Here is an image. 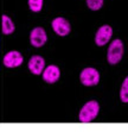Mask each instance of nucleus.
<instances>
[{
    "label": "nucleus",
    "mask_w": 128,
    "mask_h": 132,
    "mask_svg": "<svg viewBox=\"0 0 128 132\" xmlns=\"http://www.w3.org/2000/svg\"><path fill=\"white\" fill-rule=\"evenodd\" d=\"M79 80L83 83V86L87 87H92V86H96L100 81V74L95 68L88 67L84 68L81 74H79Z\"/></svg>",
    "instance_id": "3"
},
{
    "label": "nucleus",
    "mask_w": 128,
    "mask_h": 132,
    "mask_svg": "<svg viewBox=\"0 0 128 132\" xmlns=\"http://www.w3.org/2000/svg\"><path fill=\"white\" fill-rule=\"evenodd\" d=\"M123 56V43L121 39H114L108 48L107 60L110 64H116L121 61Z\"/></svg>",
    "instance_id": "2"
},
{
    "label": "nucleus",
    "mask_w": 128,
    "mask_h": 132,
    "mask_svg": "<svg viewBox=\"0 0 128 132\" xmlns=\"http://www.w3.org/2000/svg\"><path fill=\"white\" fill-rule=\"evenodd\" d=\"M113 35V29L109 25H103L101 26L97 30L96 35H95V43L97 44L98 46H103L106 45L112 38Z\"/></svg>",
    "instance_id": "6"
},
{
    "label": "nucleus",
    "mask_w": 128,
    "mask_h": 132,
    "mask_svg": "<svg viewBox=\"0 0 128 132\" xmlns=\"http://www.w3.org/2000/svg\"><path fill=\"white\" fill-rule=\"evenodd\" d=\"M87 5L93 11H98L103 5V0H87Z\"/></svg>",
    "instance_id": "13"
},
{
    "label": "nucleus",
    "mask_w": 128,
    "mask_h": 132,
    "mask_svg": "<svg viewBox=\"0 0 128 132\" xmlns=\"http://www.w3.org/2000/svg\"><path fill=\"white\" fill-rule=\"evenodd\" d=\"M43 80L48 83H55L58 81L59 76H61V70L55 64H51L49 67H46L43 70Z\"/></svg>",
    "instance_id": "9"
},
{
    "label": "nucleus",
    "mask_w": 128,
    "mask_h": 132,
    "mask_svg": "<svg viewBox=\"0 0 128 132\" xmlns=\"http://www.w3.org/2000/svg\"><path fill=\"white\" fill-rule=\"evenodd\" d=\"M120 98H121L122 102H128V76L122 82L121 90H120Z\"/></svg>",
    "instance_id": "11"
},
{
    "label": "nucleus",
    "mask_w": 128,
    "mask_h": 132,
    "mask_svg": "<svg viewBox=\"0 0 128 132\" xmlns=\"http://www.w3.org/2000/svg\"><path fill=\"white\" fill-rule=\"evenodd\" d=\"M51 26H52V30L55 31L58 36H62V37L69 35V32L71 30L69 22L65 18H63V17H57V18L53 19L51 23Z\"/></svg>",
    "instance_id": "5"
},
{
    "label": "nucleus",
    "mask_w": 128,
    "mask_h": 132,
    "mask_svg": "<svg viewBox=\"0 0 128 132\" xmlns=\"http://www.w3.org/2000/svg\"><path fill=\"white\" fill-rule=\"evenodd\" d=\"M1 29H3L4 35H11L14 31V24H13L12 19L6 14L1 17Z\"/></svg>",
    "instance_id": "10"
},
{
    "label": "nucleus",
    "mask_w": 128,
    "mask_h": 132,
    "mask_svg": "<svg viewBox=\"0 0 128 132\" xmlns=\"http://www.w3.org/2000/svg\"><path fill=\"white\" fill-rule=\"evenodd\" d=\"M24 59L19 51H10L4 56L3 63L7 68H17L23 63Z\"/></svg>",
    "instance_id": "7"
},
{
    "label": "nucleus",
    "mask_w": 128,
    "mask_h": 132,
    "mask_svg": "<svg viewBox=\"0 0 128 132\" xmlns=\"http://www.w3.org/2000/svg\"><path fill=\"white\" fill-rule=\"evenodd\" d=\"M48 40V36H46L45 30L40 26L32 29L30 34V42L32 44V46L34 48H40L45 44V42Z\"/></svg>",
    "instance_id": "4"
},
{
    "label": "nucleus",
    "mask_w": 128,
    "mask_h": 132,
    "mask_svg": "<svg viewBox=\"0 0 128 132\" xmlns=\"http://www.w3.org/2000/svg\"><path fill=\"white\" fill-rule=\"evenodd\" d=\"M29 6L32 12H39L43 7V0H29Z\"/></svg>",
    "instance_id": "12"
},
{
    "label": "nucleus",
    "mask_w": 128,
    "mask_h": 132,
    "mask_svg": "<svg viewBox=\"0 0 128 132\" xmlns=\"http://www.w3.org/2000/svg\"><path fill=\"white\" fill-rule=\"evenodd\" d=\"M98 111H100V106H98L97 101H94V100L88 101L79 111V121L81 123H90L92 120L96 118V116L98 114Z\"/></svg>",
    "instance_id": "1"
},
{
    "label": "nucleus",
    "mask_w": 128,
    "mask_h": 132,
    "mask_svg": "<svg viewBox=\"0 0 128 132\" xmlns=\"http://www.w3.org/2000/svg\"><path fill=\"white\" fill-rule=\"evenodd\" d=\"M28 65L32 74H34V75H40V74L43 73V70L45 69V60L39 55H34L30 59Z\"/></svg>",
    "instance_id": "8"
}]
</instances>
